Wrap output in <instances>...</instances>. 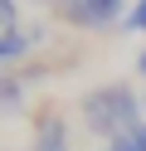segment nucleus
I'll list each match as a JSON object with an SVG mask.
<instances>
[{"instance_id": "f257e3e1", "label": "nucleus", "mask_w": 146, "mask_h": 151, "mask_svg": "<svg viewBox=\"0 0 146 151\" xmlns=\"http://www.w3.org/2000/svg\"><path fill=\"white\" fill-rule=\"evenodd\" d=\"M83 127L88 132H97V137H136V132L146 127V122H136L141 117V102H136V93L127 88V83H102V88H93L83 98Z\"/></svg>"}, {"instance_id": "6e6552de", "label": "nucleus", "mask_w": 146, "mask_h": 151, "mask_svg": "<svg viewBox=\"0 0 146 151\" xmlns=\"http://www.w3.org/2000/svg\"><path fill=\"white\" fill-rule=\"evenodd\" d=\"M107 151H141V141H136V137H117Z\"/></svg>"}, {"instance_id": "39448f33", "label": "nucleus", "mask_w": 146, "mask_h": 151, "mask_svg": "<svg viewBox=\"0 0 146 151\" xmlns=\"http://www.w3.org/2000/svg\"><path fill=\"white\" fill-rule=\"evenodd\" d=\"M127 29H146V0H136L132 15H127Z\"/></svg>"}, {"instance_id": "1a4fd4ad", "label": "nucleus", "mask_w": 146, "mask_h": 151, "mask_svg": "<svg viewBox=\"0 0 146 151\" xmlns=\"http://www.w3.org/2000/svg\"><path fill=\"white\" fill-rule=\"evenodd\" d=\"M136 68H141V78H146V49H141V59H136Z\"/></svg>"}, {"instance_id": "0eeeda50", "label": "nucleus", "mask_w": 146, "mask_h": 151, "mask_svg": "<svg viewBox=\"0 0 146 151\" xmlns=\"http://www.w3.org/2000/svg\"><path fill=\"white\" fill-rule=\"evenodd\" d=\"M5 107H19V83L5 78Z\"/></svg>"}, {"instance_id": "9d476101", "label": "nucleus", "mask_w": 146, "mask_h": 151, "mask_svg": "<svg viewBox=\"0 0 146 151\" xmlns=\"http://www.w3.org/2000/svg\"><path fill=\"white\" fill-rule=\"evenodd\" d=\"M136 141H141V151H146V127H141V132H136Z\"/></svg>"}, {"instance_id": "20e7f679", "label": "nucleus", "mask_w": 146, "mask_h": 151, "mask_svg": "<svg viewBox=\"0 0 146 151\" xmlns=\"http://www.w3.org/2000/svg\"><path fill=\"white\" fill-rule=\"evenodd\" d=\"M34 151H68V127H63V117H44V122H39Z\"/></svg>"}, {"instance_id": "f03ea898", "label": "nucleus", "mask_w": 146, "mask_h": 151, "mask_svg": "<svg viewBox=\"0 0 146 151\" xmlns=\"http://www.w3.org/2000/svg\"><path fill=\"white\" fill-rule=\"evenodd\" d=\"M58 15H63L68 24L97 29V24H112L117 15H122V0H58Z\"/></svg>"}, {"instance_id": "423d86ee", "label": "nucleus", "mask_w": 146, "mask_h": 151, "mask_svg": "<svg viewBox=\"0 0 146 151\" xmlns=\"http://www.w3.org/2000/svg\"><path fill=\"white\" fill-rule=\"evenodd\" d=\"M0 24H5V29H15V24H19V15H15V0H0Z\"/></svg>"}, {"instance_id": "7ed1b4c3", "label": "nucleus", "mask_w": 146, "mask_h": 151, "mask_svg": "<svg viewBox=\"0 0 146 151\" xmlns=\"http://www.w3.org/2000/svg\"><path fill=\"white\" fill-rule=\"evenodd\" d=\"M34 39H44V29H19V24H15V29H5V34H0V59L15 63L19 54H29V44H34Z\"/></svg>"}]
</instances>
